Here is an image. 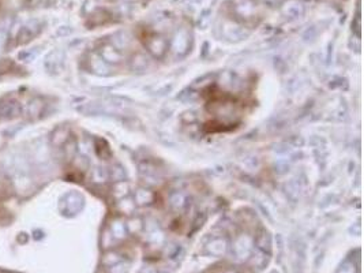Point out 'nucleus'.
I'll return each mask as SVG.
<instances>
[{
  "instance_id": "nucleus-3",
  "label": "nucleus",
  "mask_w": 364,
  "mask_h": 273,
  "mask_svg": "<svg viewBox=\"0 0 364 273\" xmlns=\"http://www.w3.org/2000/svg\"><path fill=\"white\" fill-rule=\"evenodd\" d=\"M4 43H5V34L3 30H0V51H1L3 47H4Z\"/></svg>"
},
{
  "instance_id": "nucleus-1",
  "label": "nucleus",
  "mask_w": 364,
  "mask_h": 273,
  "mask_svg": "<svg viewBox=\"0 0 364 273\" xmlns=\"http://www.w3.org/2000/svg\"><path fill=\"white\" fill-rule=\"evenodd\" d=\"M23 108L15 100H8L0 104V120H11L21 116Z\"/></svg>"
},
{
  "instance_id": "nucleus-2",
  "label": "nucleus",
  "mask_w": 364,
  "mask_h": 273,
  "mask_svg": "<svg viewBox=\"0 0 364 273\" xmlns=\"http://www.w3.org/2000/svg\"><path fill=\"white\" fill-rule=\"evenodd\" d=\"M42 109H44V102H42V100H40V98H34V100H32V101L27 104L26 113L29 115V118L30 119H37L40 118Z\"/></svg>"
}]
</instances>
